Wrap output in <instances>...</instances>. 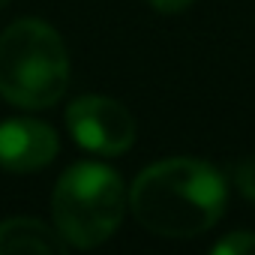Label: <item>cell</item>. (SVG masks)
Segmentation results:
<instances>
[{
  "instance_id": "obj_4",
  "label": "cell",
  "mask_w": 255,
  "mask_h": 255,
  "mask_svg": "<svg viewBox=\"0 0 255 255\" xmlns=\"http://www.w3.org/2000/svg\"><path fill=\"white\" fill-rule=\"evenodd\" d=\"M66 126L84 150L102 156L126 153L135 141V117L108 96H78L66 111Z\"/></svg>"
},
{
  "instance_id": "obj_7",
  "label": "cell",
  "mask_w": 255,
  "mask_h": 255,
  "mask_svg": "<svg viewBox=\"0 0 255 255\" xmlns=\"http://www.w3.org/2000/svg\"><path fill=\"white\" fill-rule=\"evenodd\" d=\"M213 255H255V234L252 231H234L213 243Z\"/></svg>"
},
{
  "instance_id": "obj_5",
  "label": "cell",
  "mask_w": 255,
  "mask_h": 255,
  "mask_svg": "<svg viewBox=\"0 0 255 255\" xmlns=\"http://www.w3.org/2000/svg\"><path fill=\"white\" fill-rule=\"evenodd\" d=\"M57 132L48 123L30 120V117H15L0 123V168L27 174L45 168L57 156Z\"/></svg>"
},
{
  "instance_id": "obj_3",
  "label": "cell",
  "mask_w": 255,
  "mask_h": 255,
  "mask_svg": "<svg viewBox=\"0 0 255 255\" xmlns=\"http://www.w3.org/2000/svg\"><path fill=\"white\" fill-rule=\"evenodd\" d=\"M51 213L54 228L69 246L90 249L105 243L126 213V189L120 174L96 162L66 168L54 186Z\"/></svg>"
},
{
  "instance_id": "obj_9",
  "label": "cell",
  "mask_w": 255,
  "mask_h": 255,
  "mask_svg": "<svg viewBox=\"0 0 255 255\" xmlns=\"http://www.w3.org/2000/svg\"><path fill=\"white\" fill-rule=\"evenodd\" d=\"M147 3L156 9V12H165V15H174V12H183L186 6H192L195 0H147Z\"/></svg>"
},
{
  "instance_id": "obj_1",
  "label": "cell",
  "mask_w": 255,
  "mask_h": 255,
  "mask_svg": "<svg viewBox=\"0 0 255 255\" xmlns=\"http://www.w3.org/2000/svg\"><path fill=\"white\" fill-rule=\"evenodd\" d=\"M228 186L222 171L204 159L174 156L144 168L132 189L135 219L159 237H198L222 216Z\"/></svg>"
},
{
  "instance_id": "obj_10",
  "label": "cell",
  "mask_w": 255,
  "mask_h": 255,
  "mask_svg": "<svg viewBox=\"0 0 255 255\" xmlns=\"http://www.w3.org/2000/svg\"><path fill=\"white\" fill-rule=\"evenodd\" d=\"M6 3H9V0H0V12H3V9H6Z\"/></svg>"
},
{
  "instance_id": "obj_6",
  "label": "cell",
  "mask_w": 255,
  "mask_h": 255,
  "mask_svg": "<svg viewBox=\"0 0 255 255\" xmlns=\"http://www.w3.org/2000/svg\"><path fill=\"white\" fill-rule=\"evenodd\" d=\"M69 243L57 228H48L39 219L15 216L0 222V255H15V252H66Z\"/></svg>"
},
{
  "instance_id": "obj_2",
  "label": "cell",
  "mask_w": 255,
  "mask_h": 255,
  "mask_svg": "<svg viewBox=\"0 0 255 255\" xmlns=\"http://www.w3.org/2000/svg\"><path fill=\"white\" fill-rule=\"evenodd\" d=\"M69 87V54L54 27L21 18L0 33V93L18 108H48Z\"/></svg>"
},
{
  "instance_id": "obj_8",
  "label": "cell",
  "mask_w": 255,
  "mask_h": 255,
  "mask_svg": "<svg viewBox=\"0 0 255 255\" xmlns=\"http://www.w3.org/2000/svg\"><path fill=\"white\" fill-rule=\"evenodd\" d=\"M234 183H237V189H240L249 201H255V156H249V159H243V162L237 165Z\"/></svg>"
}]
</instances>
